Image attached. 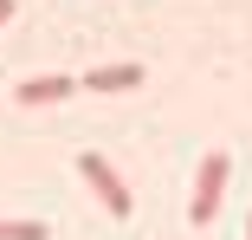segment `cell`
Wrapping results in <instances>:
<instances>
[{
  "label": "cell",
  "mask_w": 252,
  "mask_h": 240,
  "mask_svg": "<svg viewBox=\"0 0 252 240\" xmlns=\"http://www.w3.org/2000/svg\"><path fill=\"white\" fill-rule=\"evenodd\" d=\"M226 175H233V156L226 150H207L200 156V175H194V195H188V221L207 227L220 214V195H226Z\"/></svg>",
  "instance_id": "obj_1"
},
{
  "label": "cell",
  "mask_w": 252,
  "mask_h": 240,
  "mask_svg": "<svg viewBox=\"0 0 252 240\" xmlns=\"http://www.w3.org/2000/svg\"><path fill=\"white\" fill-rule=\"evenodd\" d=\"M78 175L97 188V201H104L117 221H129V214H136V195L123 188V175H117V162H110L104 150H78Z\"/></svg>",
  "instance_id": "obj_2"
},
{
  "label": "cell",
  "mask_w": 252,
  "mask_h": 240,
  "mask_svg": "<svg viewBox=\"0 0 252 240\" xmlns=\"http://www.w3.org/2000/svg\"><path fill=\"white\" fill-rule=\"evenodd\" d=\"M78 84H84V91H110V98H117V91H136V84H142V65H97V72H84Z\"/></svg>",
  "instance_id": "obj_3"
},
{
  "label": "cell",
  "mask_w": 252,
  "mask_h": 240,
  "mask_svg": "<svg viewBox=\"0 0 252 240\" xmlns=\"http://www.w3.org/2000/svg\"><path fill=\"white\" fill-rule=\"evenodd\" d=\"M71 91H78V78L45 72V78H26V84L13 91V98H20V104H59V98H71Z\"/></svg>",
  "instance_id": "obj_4"
},
{
  "label": "cell",
  "mask_w": 252,
  "mask_h": 240,
  "mask_svg": "<svg viewBox=\"0 0 252 240\" xmlns=\"http://www.w3.org/2000/svg\"><path fill=\"white\" fill-rule=\"evenodd\" d=\"M0 240H45V221H0Z\"/></svg>",
  "instance_id": "obj_5"
},
{
  "label": "cell",
  "mask_w": 252,
  "mask_h": 240,
  "mask_svg": "<svg viewBox=\"0 0 252 240\" xmlns=\"http://www.w3.org/2000/svg\"><path fill=\"white\" fill-rule=\"evenodd\" d=\"M7 20H13V0H0V26H7Z\"/></svg>",
  "instance_id": "obj_6"
},
{
  "label": "cell",
  "mask_w": 252,
  "mask_h": 240,
  "mask_svg": "<svg viewBox=\"0 0 252 240\" xmlns=\"http://www.w3.org/2000/svg\"><path fill=\"white\" fill-rule=\"evenodd\" d=\"M246 240H252V221H246Z\"/></svg>",
  "instance_id": "obj_7"
}]
</instances>
